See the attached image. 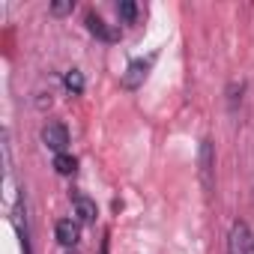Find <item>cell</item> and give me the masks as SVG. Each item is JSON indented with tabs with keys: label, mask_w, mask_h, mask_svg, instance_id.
I'll use <instances>...</instances> for the list:
<instances>
[{
	"label": "cell",
	"mask_w": 254,
	"mask_h": 254,
	"mask_svg": "<svg viewBox=\"0 0 254 254\" xmlns=\"http://www.w3.org/2000/svg\"><path fill=\"white\" fill-rule=\"evenodd\" d=\"M227 254H254V233L248 227V221L236 218L230 224V233H227Z\"/></svg>",
	"instance_id": "1"
},
{
	"label": "cell",
	"mask_w": 254,
	"mask_h": 254,
	"mask_svg": "<svg viewBox=\"0 0 254 254\" xmlns=\"http://www.w3.org/2000/svg\"><path fill=\"white\" fill-rule=\"evenodd\" d=\"M42 144H45L54 156L66 153V147H69V129H66L63 123H48L45 129H42Z\"/></svg>",
	"instance_id": "2"
},
{
	"label": "cell",
	"mask_w": 254,
	"mask_h": 254,
	"mask_svg": "<svg viewBox=\"0 0 254 254\" xmlns=\"http://www.w3.org/2000/svg\"><path fill=\"white\" fill-rule=\"evenodd\" d=\"M150 66H153V57H147V60H132V63H129V69H126V75L120 78V84H123L126 90H138V87L144 84V78H147Z\"/></svg>",
	"instance_id": "3"
},
{
	"label": "cell",
	"mask_w": 254,
	"mask_h": 254,
	"mask_svg": "<svg viewBox=\"0 0 254 254\" xmlns=\"http://www.w3.org/2000/svg\"><path fill=\"white\" fill-rule=\"evenodd\" d=\"M54 236H57V242L63 245V248H75L78 245V239H81V227H78V221H72V218H60L57 224H54Z\"/></svg>",
	"instance_id": "4"
},
{
	"label": "cell",
	"mask_w": 254,
	"mask_h": 254,
	"mask_svg": "<svg viewBox=\"0 0 254 254\" xmlns=\"http://www.w3.org/2000/svg\"><path fill=\"white\" fill-rule=\"evenodd\" d=\"M87 30L96 36V39H102V42H117L120 39V30L114 27V24H105V18H99V15H93V12H87Z\"/></svg>",
	"instance_id": "5"
},
{
	"label": "cell",
	"mask_w": 254,
	"mask_h": 254,
	"mask_svg": "<svg viewBox=\"0 0 254 254\" xmlns=\"http://www.w3.org/2000/svg\"><path fill=\"white\" fill-rule=\"evenodd\" d=\"M72 206H75V215H78L81 221H96V215H99L96 200L87 197L84 191H72Z\"/></svg>",
	"instance_id": "6"
},
{
	"label": "cell",
	"mask_w": 254,
	"mask_h": 254,
	"mask_svg": "<svg viewBox=\"0 0 254 254\" xmlns=\"http://www.w3.org/2000/svg\"><path fill=\"white\" fill-rule=\"evenodd\" d=\"M200 177L209 189L212 186V144L209 141H203V147H200Z\"/></svg>",
	"instance_id": "7"
},
{
	"label": "cell",
	"mask_w": 254,
	"mask_h": 254,
	"mask_svg": "<svg viewBox=\"0 0 254 254\" xmlns=\"http://www.w3.org/2000/svg\"><path fill=\"white\" fill-rule=\"evenodd\" d=\"M54 171H57L60 177H72V174L78 171V159L69 156V153H60V156H54Z\"/></svg>",
	"instance_id": "8"
},
{
	"label": "cell",
	"mask_w": 254,
	"mask_h": 254,
	"mask_svg": "<svg viewBox=\"0 0 254 254\" xmlns=\"http://www.w3.org/2000/svg\"><path fill=\"white\" fill-rule=\"evenodd\" d=\"M63 87H66L72 96H81V93H84V75H81L78 69H69V72L63 75Z\"/></svg>",
	"instance_id": "9"
},
{
	"label": "cell",
	"mask_w": 254,
	"mask_h": 254,
	"mask_svg": "<svg viewBox=\"0 0 254 254\" xmlns=\"http://www.w3.org/2000/svg\"><path fill=\"white\" fill-rule=\"evenodd\" d=\"M117 12H120L123 24H135L138 21V3H132V0H123V3L117 6Z\"/></svg>",
	"instance_id": "10"
},
{
	"label": "cell",
	"mask_w": 254,
	"mask_h": 254,
	"mask_svg": "<svg viewBox=\"0 0 254 254\" xmlns=\"http://www.w3.org/2000/svg\"><path fill=\"white\" fill-rule=\"evenodd\" d=\"M75 9L72 0H63V3H51V15H69Z\"/></svg>",
	"instance_id": "11"
},
{
	"label": "cell",
	"mask_w": 254,
	"mask_h": 254,
	"mask_svg": "<svg viewBox=\"0 0 254 254\" xmlns=\"http://www.w3.org/2000/svg\"><path fill=\"white\" fill-rule=\"evenodd\" d=\"M102 254H108V242H102Z\"/></svg>",
	"instance_id": "12"
},
{
	"label": "cell",
	"mask_w": 254,
	"mask_h": 254,
	"mask_svg": "<svg viewBox=\"0 0 254 254\" xmlns=\"http://www.w3.org/2000/svg\"><path fill=\"white\" fill-rule=\"evenodd\" d=\"M66 254H78V251H75V248H72V251H66Z\"/></svg>",
	"instance_id": "13"
}]
</instances>
